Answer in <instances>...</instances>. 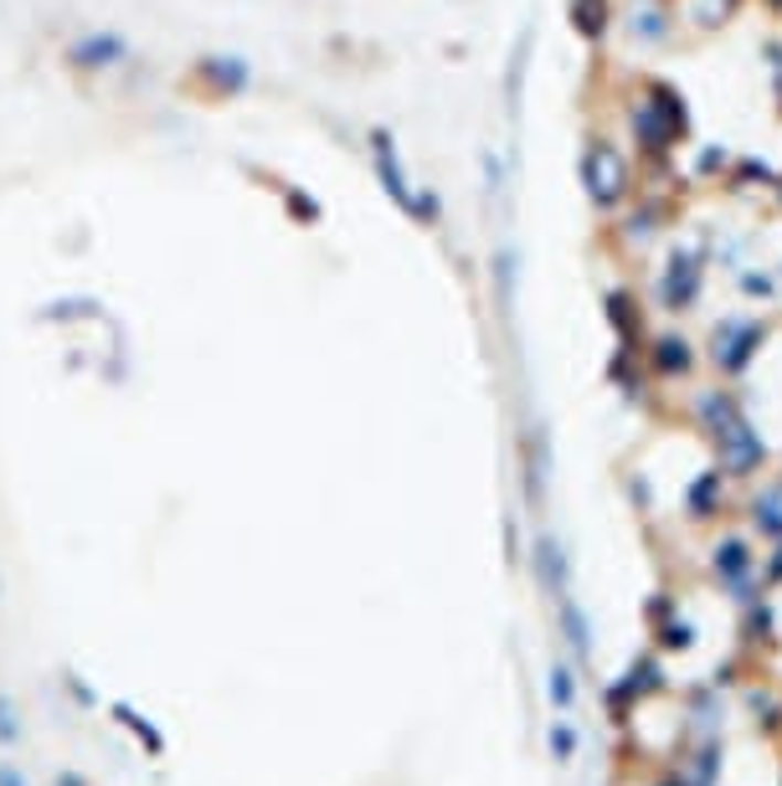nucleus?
<instances>
[{
  "label": "nucleus",
  "mask_w": 782,
  "mask_h": 786,
  "mask_svg": "<svg viewBox=\"0 0 782 786\" xmlns=\"http://www.w3.org/2000/svg\"><path fill=\"white\" fill-rule=\"evenodd\" d=\"M623 124H628V145L638 155V170H654V164H675V155L690 145V98L679 83L669 77L644 73L633 98L623 104Z\"/></svg>",
  "instance_id": "f257e3e1"
},
{
  "label": "nucleus",
  "mask_w": 782,
  "mask_h": 786,
  "mask_svg": "<svg viewBox=\"0 0 782 786\" xmlns=\"http://www.w3.org/2000/svg\"><path fill=\"white\" fill-rule=\"evenodd\" d=\"M690 412H695V427L706 432L710 447H716L721 474H731V478L762 474V463H768V443H762V432L752 427L747 401H741L737 391L731 386H706L700 396L690 401Z\"/></svg>",
  "instance_id": "f03ea898"
},
{
  "label": "nucleus",
  "mask_w": 782,
  "mask_h": 786,
  "mask_svg": "<svg viewBox=\"0 0 782 786\" xmlns=\"http://www.w3.org/2000/svg\"><path fill=\"white\" fill-rule=\"evenodd\" d=\"M577 176H582V195L598 216H617L638 195V164L613 134H586L582 160H577Z\"/></svg>",
  "instance_id": "7ed1b4c3"
},
{
  "label": "nucleus",
  "mask_w": 782,
  "mask_h": 786,
  "mask_svg": "<svg viewBox=\"0 0 782 786\" xmlns=\"http://www.w3.org/2000/svg\"><path fill=\"white\" fill-rule=\"evenodd\" d=\"M706 283H710V253L695 242H669L654 267V309L669 319H685L706 304Z\"/></svg>",
  "instance_id": "20e7f679"
},
{
  "label": "nucleus",
  "mask_w": 782,
  "mask_h": 786,
  "mask_svg": "<svg viewBox=\"0 0 782 786\" xmlns=\"http://www.w3.org/2000/svg\"><path fill=\"white\" fill-rule=\"evenodd\" d=\"M768 340H772L768 319H757V314H721L706 334L710 371L721 375V381H741L757 365V355L768 350Z\"/></svg>",
  "instance_id": "39448f33"
},
{
  "label": "nucleus",
  "mask_w": 782,
  "mask_h": 786,
  "mask_svg": "<svg viewBox=\"0 0 782 786\" xmlns=\"http://www.w3.org/2000/svg\"><path fill=\"white\" fill-rule=\"evenodd\" d=\"M669 216H675V201L669 195H659V191H644L638 185V195H633L628 206L613 216V237H617V247L628 257H644L654 242L669 232Z\"/></svg>",
  "instance_id": "423d86ee"
},
{
  "label": "nucleus",
  "mask_w": 782,
  "mask_h": 786,
  "mask_svg": "<svg viewBox=\"0 0 782 786\" xmlns=\"http://www.w3.org/2000/svg\"><path fill=\"white\" fill-rule=\"evenodd\" d=\"M617 31L633 52H659V46L675 42L679 15L669 0H633L628 11H617Z\"/></svg>",
  "instance_id": "0eeeda50"
},
{
  "label": "nucleus",
  "mask_w": 782,
  "mask_h": 786,
  "mask_svg": "<svg viewBox=\"0 0 782 786\" xmlns=\"http://www.w3.org/2000/svg\"><path fill=\"white\" fill-rule=\"evenodd\" d=\"M644 365L654 381H690L700 371V344L685 334V329H659V334H648L644 340Z\"/></svg>",
  "instance_id": "6e6552de"
},
{
  "label": "nucleus",
  "mask_w": 782,
  "mask_h": 786,
  "mask_svg": "<svg viewBox=\"0 0 782 786\" xmlns=\"http://www.w3.org/2000/svg\"><path fill=\"white\" fill-rule=\"evenodd\" d=\"M710 571H716V581H721L726 592H737V602H752L747 592H752V581H757V555L741 534H726L721 545L710 550Z\"/></svg>",
  "instance_id": "1a4fd4ad"
},
{
  "label": "nucleus",
  "mask_w": 782,
  "mask_h": 786,
  "mask_svg": "<svg viewBox=\"0 0 782 786\" xmlns=\"http://www.w3.org/2000/svg\"><path fill=\"white\" fill-rule=\"evenodd\" d=\"M602 309H607V329L617 334V350H633V355H644V298L633 294V288H607L602 298Z\"/></svg>",
  "instance_id": "9d476101"
},
{
  "label": "nucleus",
  "mask_w": 782,
  "mask_h": 786,
  "mask_svg": "<svg viewBox=\"0 0 782 786\" xmlns=\"http://www.w3.org/2000/svg\"><path fill=\"white\" fill-rule=\"evenodd\" d=\"M567 21H572V31L586 46H602L617 31V6L613 0H572V6H567Z\"/></svg>",
  "instance_id": "9b49d317"
},
{
  "label": "nucleus",
  "mask_w": 782,
  "mask_h": 786,
  "mask_svg": "<svg viewBox=\"0 0 782 786\" xmlns=\"http://www.w3.org/2000/svg\"><path fill=\"white\" fill-rule=\"evenodd\" d=\"M679 15V26H695V31H721L731 26L741 15V6L747 0H669Z\"/></svg>",
  "instance_id": "f8f14e48"
},
{
  "label": "nucleus",
  "mask_w": 782,
  "mask_h": 786,
  "mask_svg": "<svg viewBox=\"0 0 782 786\" xmlns=\"http://www.w3.org/2000/svg\"><path fill=\"white\" fill-rule=\"evenodd\" d=\"M371 145H377V176H381V185H387V195H397V206H412V185H406V176H402V164H397V149H391V139L387 134H371Z\"/></svg>",
  "instance_id": "ddd939ff"
},
{
  "label": "nucleus",
  "mask_w": 782,
  "mask_h": 786,
  "mask_svg": "<svg viewBox=\"0 0 782 786\" xmlns=\"http://www.w3.org/2000/svg\"><path fill=\"white\" fill-rule=\"evenodd\" d=\"M721 493H726V474L721 468H710L690 484L685 493V509H690V520H710V514H721Z\"/></svg>",
  "instance_id": "4468645a"
},
{
  "label": "nucleus",
  "mask_w": 782,
  "mask_h": 786,
  "mask_svg": "<svg viewBox=\"0 0 782 786\" xmlns=\"http://www.w3.org/2000/svg\"><path fill=\"white\" fill-rule=\"evenodd\" d=\"M124 57L119 36H88V42L73 46V67H114Z\"/></svg>",
  "instance_id": "2eb2a0df"
},
{
  "label": "nucleus",
  "mask_w": 782,
  "mask_h": 786,
  "mask_svg": "<svg viewBox=\"0 0 782 786\" xmlns=\"http://www.w3.org/2000/svg\"><path fill=\"white\" fill-rule=\"evenodd\" d=\"M752 524L768 534V540H782V489H778V484H772V489H762L752 499Z\"/></svg>",
  "instance_id": "dca6fc26"
},
{
  "label": "nucleus",
  "mask_w": 782,
  "mask_h": 786,
  "mask_svg": "<svg viewBox=\"0 0 782 786\" xmlns=\"http://www.w3.org/2000/svg\"><path fill=\"white\" fill-rule=\"evenodd\" d=\"M731 278H737V288H741L747 298H757V304H772V298H778V273H762V267L741 263Z\"/></svg>",
  "instance_id": "f3484780"
},
{
  "label": "nucleus",
  "mask_w": 782,
  "mask_h": 786,
  "mask_svg": "<svg viewBox=\"0 0 782 786\" xmlns=\"http://www.w3.org/2000/svg\"><path fill=\"white\" fill-rule=\"evenodd\" d=\"M757 180H762V185H782V180H772V170L762 160H737L731 164V180H726V185H737V191H752Z\"/></svg>",
  "instance_id": "a211bd4d"
},
{
  "label": "nucleus",
  "mask_w": 782,
  "mask_h": 786,
  "mask_svg": "<svg viewBox=\"0 0 782 786\" xmlns=\"http://www.w3.org/2000/svg\"><path fill=\"white\" fill-rule=\"evenodd\" d=\"M762 57H768V73H772V93H778V104H782V42L772 36V42H762ZM782 114V108H778Z\"/></svg>",
  "instance_id": "6ab92c4d"
},
{
  "label": "nucleus",
  "mask_w": 782,
  "mask_h": 786,
  "mask_svg": "<svg viewBox=\"0 0 782 786\" xmlns=\"http://www.w3.org/2000/svg\"><path fill=\"white\" fill-rule=\"evenodd\" d=\"M726 164H731V155H726V149H700V160H695V176H721Z\"/></svg>",
  "instance_id": "aec40b11"
},
{
  "label": "nucleus",
  "mask_w": 782,
  "mask_h": 786,
  "mask_svg": "<svg viewBox=\"0 0 782 786\" xmlns=\"http://www.w3.org/2000/svg\"><path fill=\"white\" fill-rule=\"evenodd\" d=\"M664 642H669V648H690V623H675L664 633Z\"/></svg>",
  "instance_id": "412c9836"
},
{
  "label": "nucleus",
  "mask_w": 782,
  "mask_h": 786,
  "mask_svg": "<svg viewBox=\"0 0 782 786\" xmlns=\"http://www.w3.org/2000/svg\"><path fill=\"white\" fill-rule=\"evenodd\" d=\"M762 6H768V11H772V15H782V0H762Z\"/></svg>",
  "instance_id": "4be33fe9"
},
{
  "label": "nucleus",
  "mask_w": 782,
  "mask_h": 786,
  "mask_svg": "<svg viewBox=\"0 0 782 786\" xmlns=\"http://www.w3.org/2000/svg\"><path fill=\"white\" fill-rule=\"evenodd\" d=\"M778 273H782V267H778Z\"/></svg>",
  "instance_id": "5701e85b"
}]
</instances>
